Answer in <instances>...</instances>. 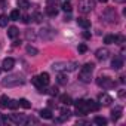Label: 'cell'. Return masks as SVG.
Listing matches in <instances>:
<instances>
[{"mask_svg":"<svg viewBox=\"0 0 126 126\" xmlns=\"http://www.w3.org/2000/svg\"><path fill=\"white\" fill-rule=\"evenodd\" d=\"M25 83V77L19 73L16 74H11L8 77H5L2 80V85L3 86H8V88H15V86H19V85H24Z\"/></svg>","mask_w":126,"mask_h":126,"instance_id":"obj_1","label":"cell"},{"mask_svg":"<svg viewBox=\"0 0 126 126\" xmlns=\"http://www.w3.org/2000/svg\"><path fill=\"white\" fill-rule=\"evenodd\" d=\"M95 8L94 0H79V12L82 14H89Z\"/></svg>","mask_w":126,"mask_h":126,"instance_id":"obj_2","label":"cell"},{"mask_svg":"<svg viewBox=\"0 0 126 126\" xmlns=\"http://www.w3.org/2000/svg\"><path fill=\"white\" fill-rule=\"evenodd\" d=\"M96 83H98V86H101V88H104V89H111V88H114L113 79L105 77V76H99V77L96 79Z\"/></svg>","mask_w":126,"mask_h":126,"instance_id":"obj_3","label":"cell"},{"mask_svg":"<svg viewBox=\"0 0 126 126\" xmlns=\"http://www.w3.org/2000/svg\"><path fill=\"white\" fill-rule=\"evenodd\" d=\"M74 104H76V110H77V114L79 116H86L89 113V108H88L85 99H77Z\"/></svg>","mask_w":126,"mask_h":126,"instance_id":"obj_4","label":"cell"},{"mask_svg":"<svg viewBox=\"0 0 126 126\" xmlns=\"http://www.w3.org/2000/svg\"><path fill=\"white\" fill-rule=\"evenodd\" d=\"M102 16H104V19H107L108 22H116V21H117V14H116V11H114L113 8L105 9V11L102 12Z\"/></svg>","mask_w":126,"mask_h":126,"instance_id":"obj_5","label":"cell"},{"mask_svg":"<svg viewBox=\"0 0 126 126\" xmlns=\"http://www.w3.org/2000/svg\"><path fill=\"white\" fill-rule=\"evenodd\" d=\"M108 55H110V52H108L107 47H99V49L95 52V56H96V59H99V61H105V59L108 58Z\"/></svg>","mask_w":126,"mask_h":126,"instance_id":"obj_6","label":"cell"},{"mask_svg":"<svg viewBox=\"0 0 126 126\" xmlns=\"http://www.w3.org/2000/svg\"><path fill=\"white\" fill-rule=\"evenodd\" d=\"M98 102H99V105H110L113 102V98L108 94H99L98 95Z\"/></svg>","mask_w":126,"mask_h":126,"instance_id":"obj_7","label":"cell"},{"mask_svg":"<svg viewBox=\"0 0 126 126\" xmlns=\"http://www.w3.org/2000/svg\"><path fill=\"white\" fill-rule=\"evenodd\" d=\"M14 67H15V59H14V58H5V59H3V62H2V68H3V70L11 71Z\"/></svg>","mask_w":126,"mask_h":126,"instance_id":"obj_8","label":"cell"},{"mask_svg":"<svg viewBox=\"0 0 126 126\" xmlns=\"http://www.w3.org/2000/svg\"><path fill=\"white\" fill-rule=\"evenodd\" d=\"M79 80L83 82V83H91V80H92V73H91V71L80 70V73H79Z\"/></svg>","mask_w":126,"mask_h":126,"instance_id":"obj_9","label":"cell"},{"mask_svg":"<svg viewBox=\"0 0 126 126\" xmlns=\"http://www.w3.org/2000/svg\"><path fill=\"white\" fill-rule=\"evenodd\" d=\"M11 120H12L15 125H25V123H27V117L22 116V114H12V116H11Z\"/></svg>","mask_w":126,"mask_h":126,"instance_id":"obj_10","label":"cell"},{"mask_svg":"<svg viewBox=\"0 0 126 126\" xmlns=\"http://www.w3.org/2000/svg\"><path fill=\"white\" fill-rule=\"evenodd\" d=\"M111 67L113 70H120L123 67V56H114L111 61Z\"/></svg>","mask_w":126,"mask_h":126,"instance_id":"obj_11","label":"cell"},{"mask_svg":"<svg viewBox=\"0 0 126 126\" xmlns=\"http://www.w3.org/2000/svg\"><path fill=\"white\" fill-rule=\"evenodd\" d=\"M37 77H39V82H40V86H42V88H45V86L49 85V74H47V73H42V74H39Z\"/></svg>","mask_w":126,"mask_h":126,"instance_id":"obj_12","label":"cell"},{"mask_svg":"<svg viewBox=\"0 0 126 126\" xmlns=\"http://www.w3.org/2000/svg\"><path fill=\"white\" fill-rule=\"evenodd\" d=\"M122 113H123V108H122L120 105L114 107V108L111 110V117H113V120H117V119H120V117H122Z\"/></svg>","mask_w":126,"mask_h":126,"instance_id":"obj_13","label":"cell"},{"mask_svg":"<svg viewBox=\"0 0 126 126\" xmlns=\"http://www.w3.org/2000/svg\"><path fill=\"white\" fill-rule=\"evenodd\" d=\"M86 105L89 108V111H98L99 110V102L94 101V99H88L86 101Z\"/></svg>","mask_w":126,"mask_h":126,"instance_id":"obj_14","label":"cell"},{"mask_svg":"<svg viewBox=\"0 0 126 126\" xmlns=\"http://www.w3.org/2000/svg\"><path fill=\"white\" fill-rule=\"evenodd\" d=\"M19 36V30L16 27H9L8 28V37L9 39H16Z\"/></svg>","mask_w":126,"mask_h":126,"instance_id":"obj_15","label":"cell"},{"mask_svg":"<svg viewBox=\"0 0 126 126\" xmlns=\"http://www.w3.org/2000/svg\"><path fill=\"white\" fill-rule=\"evenodd\" d=\"M52 36H53V31H50L49 28H43V30H40V37H42V39L49 40V39H52Z\"/></svg>","mask_w":126,"mask_h":126,"instance_id":"obj_16","label":"cell"},{"mask_svg":"<svg viewBox=\"0 0 126 126\" xmlns=\"http://www.w3.org/2000/svg\"><path fill=\"white\" fill-rule=\"evenodd\" d=\"M77 24H79V27H82V28H85V30H88V28L91 27V21L86 19V18H79V19H77Z\"/></svg>","mask_w":126,"mask_h":126,"instance_id":"obj_17","label":"cell"},{"mask_svg":"<svg viewBox=\"0 0 126 126\" xmlns=\"http://www.w3.org/2000/svg\"><path fill=\"white\" fill-rule=\"evenodd\" d=\"M46 14H47L49 16H56V15H58V9H56V6L47 5V6H46Z\"/></svg>","mask_w":126,"mask_h":126,"instance_id":"obj_18","label":"cell"},{"mask_svg":"<svg viewBox=\"0 0 126 126\" xmlns=\"http://www.w3.org/2000/svg\"><path fill=\"white\" fill-rule=\"evenodd\" d=\"M56 82H58L59 85H67V83H68V77H67V74L59 73V74L56 76Z\"/></svg>","mask_w":126,"mask_h":126,"instance_id":"obj_19","label":"cell"},{"mask_svg":"<svg viewBox=\"0 0 126 126\" xmlns=\"http://www.w3.org/2000/svg\"><path fill=\"white\" fill-rule=\"evenodd\" d=\"M104 43L107 45H113V43H117V36H113V34H108L104 37Z\"/></svg>","mask_w":126,"mask_h":126,"instance_id":"obj_20","label":"cell"},{"mask_svg":"<svg viewBox=\"0 0 126 126\" xmlns=\"http://www.w3.org/2000/svg\"><path fill=\"white\" fill-rule=\"evenodd\" d=\"M16 5L19 9H28L30 8V2L28 0H16Z\"/></svg>","mask_w":126,"mask_h":126,"instance_id":"obj_21","label":"cell"},{"mask_svg":"<svg viewBox=\"0 0 126 126\" xmlns=\"http://www.w3.org/2000/svg\"><path fill=\"white\" fill-rule=\"evenodd\" d=\"M36 37H37V34H36L34 30H27L25 31V39L27 40H31L33 42V40H36Z\"/></svg>","mask_w":126,"mask_h":126,"instance_id":"obj_22","label":"cell"},{"mask_svg":"<svg viewBox=\"0 0 126 126\" xmlns=\"http://www.w3.org/2000/svg\"><path fill=\"white\" fill-rule=\"evenodd\" d=\"M40 117H43V119H52V111L49 110V108H45V110H42L40 111Z\"/></svg>","mask_w":126,"mask_h":126,"instance_id":"obj_23","label":"cell"},{"mask_svg":"<svg viewBox=\"0 0 126 126\" xmlns=\"http://www.w3.org/2000/svg\"><path fill=\"white\" fill-rule=\"evenodd\" d=\"M59 99H61V102L64 104V105H70V104H73V99H71L68 95H61Z\"/></svg>","mask_w":126,"mask_h":126,"instance_id":"obj_24","label":"cell"},{"mask_svg":"<svg viewBox=\"0 0 126 126\" xmlns=\"http://www.w3.org/2000/svg\"><path fill=\"white\" fill-rule=\"evenodd\" d=\"M18 102H19V105H21L22 108H27V110H28V108H31V102H30L28 99H25V98H21Z\"/></svg>","mask_w":126,"mask_h":126,"instance_id":"obj_25","label":"cell"},{"mask_svg":"<svg viewBox=\"0 0 126 126\" xmlns=\"http://www.w3.org/2000/svg\"><path fill=\"white\" fill-rule=\"evenodd\" d=\"M94 123H96V125H99V126H104V125H107V119H105V117H101V116H96V117L94 119Z\"/></svg>","mask_w":126,"mask_h":126,"instance_id":"obj_26","label":"cell"},{"mask_svg":"<svg viewBox=\"0 0 126 126\" xmlns=\"http://www.w3.org/2000/svg\"><path fill=\"white\" fill-rule=\"evenodd\" d=\"M8 104H9V98L6 95L0 96V107H2V108H8Z\"/></svg>","mask_w":126,"mask_h":126,"instance_id":"obj_27","label":"cell"},{"mask_svg":"<svg viewBox=\"0 0 126 126\" xmlns=\"http://www.w3.org/2000/svg\"><path fill=\"white\" fill-rule=\"evenodd\" d=\"M19 18H21L19 11H18V9H14V11L11 12V19H12V21H19Z\"/></svg>","mask_w":126,"mask_h":126,"instance_id":"obj_28","label":"cell"},{"mask_svg":"<svg viewBox=\"0 0 126 126\" xmlns=\"http://www.w3.org/2000/svg\"><path fill=\"white\" fill-rule=\"evenodd\" d=\"M25 50H27V53H30L31 56H36V55L39 53V50H37L34 46H31V45H28V46L25 47Z\"/></svg>","mask_w":126,"mask_h":126,"instance_id":"obj_29","label":"cell"},{"mask_svg":"<svg viewBox=\"0 0 126 126\" xmlns=\"http://www.w3.org/2000/svg\"><path fill=\"white\" fill-rule=\"evenodd\" d=\"M18 107H19V102H18V101H15V99H9L8 108H11V110H16Z\"/></svg>","mask_w":126,"mask_h":126,"instance_id":"obj_30","label":"cell"},{"mask_svg":"<svg viewBox=\"0 0 126 126\" xmlns=\"http://www.w3.org/2000/svg\"><path fill=\"white\" fill-rule=\"evenodd\" d=\"M61 116H62V119H68L71 116V111L68 108H61Z\"/></svg>","mask_w":126,"mask_h":126,"instance_id":"obj_31","label":"cell"},{"mask_svg":"<svg viewBox=\"0 0 126 126\" xmlns=\"http://www.w3.org/2000/svg\"><path fill=\"white\" fill-rule=\"evenodd\" d=\"M61 8H62V11H64V12H71V9H73L68 2H64V3L61 5Z\"/></svg>","mask_w":126,"mask_h":126,"instance_id":"obj_32","label":"cell"},{"mask_svg":"<svg viewBox=\"0 0 126 126\" xmlns=\"http://www.w3.org/2000/svg\"><path fill=\"white\" fill-rule=\"evenodd\" d=\"M94 67H95V65L92 64V62H88V64H85V65L82 67V70H85V71H91V73H92V71H94Z\"/></svg>","mask_w":126,"mask_h":126,"instance_id":"obj_33","label":"cell"},{"mask_svg":"<svg viewBox=\"0 0 126 126\" xmlns=\"http://www.w3.org/2000/svg\"><path fill=\"white\" fill-rule=\"evenodd\" d=\"M8 16L6 15H0V27H6L8 25Z\"/></svg>","mask_w":126,"mask_h":126,"instance_id":"obj_34","label":"cell"},{"mask_svg":"<svg viewBox=\"0 0 126 126\" xmlns=\"http://www.w3.org/2000/svg\"><path fill=\"white\" fill-rule=\"evenodd\" d=\"M33 18H34V21H36V22H42V19H43V15H42L40 12H36Z\"/></svg>","mask_w":126,"mask_h":126,"instance_id":"obj_35","label":"cell"},{"mask_svg":"<svg viewBox=\"0 0 126 126\" xmlns=\"http://www.w3.org/2000/svg\"><path fill=\"white\" fill-rule=\"evenodd\" d=\"M86 50H88V46H86L85 43H82V45H79V52H80V53H85Z\"/></svg>","mask_w":126,"mask_h":126,"instance_id":"obj_36","label":"cell"},{"mask_svg":"<svg viewBox=\"0 0 126 126\" xmlns=\"http://www.w3.org/2000/svg\"><path fill=\"white\" fill-rule=\"evenodd\" d=\"M47 92H49V94H50V95H56V94H58V89H56V88H55V86H53V88H50V89H49V91H47Z\"/></svg>","mask_w":126,"mask_h":126,"instance_id":"obj_37","label":"cell"},{"mask_svg":"<svg viewBox=\"0 0 126 126\" xmlns=\"http://www.w3.org/2000/svg\"><path fill=\"white\" fill-rule=\"evenodd\" d=\"M21 18H22V22H25V24L30 22V16H28V15H24V16H21Z\"/></svg>","mask_w":126,"mask_h":126,"instance_id":"obj_38","label":"cell"},{"mask_svg":"<svg viewBox=\"0 0 126 126\" xmlns=\"http://www.w3.org/2000/svg\"><path fill=\"white\" fill-rule=\"evenodd\" d=\"M56 2H58V0H46V3L52 5V6H56Z\"/></svg>","mask_w":126,"mask_h":126,"instance_id":"obj_39","label":"cell"},{"mask_svg":"<svg viewBox=\"0 0 126 126\" xmlns=\"http://www.w3.org/2000/svg\"><path fill=\"white\" fill-rule=\"evenodd\" d=\"M83 37H85V39H91V33L85 31V33H83Z\"/></svg>","mask_w":126,"mask_h":126,"instance_id":"obj_40","label":"cell"},{"mask_svg":"<svg viewBox=\"0 0 126 126\" xmlns=\"http://www.w3.org/2000/svg\"><path fill=\"white\" fill-rule=\"evenodd\" d=\"M119 96H120V98H125V91H120V92H119Z\"/></svg>","mask_w":126,"mask_h":126,"instance_id":"obj_41","label":"cell"},{"mask_svg":"<svg viewBox=\"0 0 126 126\" xmlns=\"http://www.w3.org/2000/svg\"><path fill=\"white\" fill-rule=\"evenodd\" d=\"M70 19H71V16H70V15H65V18H64V21L67 22V21H70Z\"/></svg>","mask_w":126,"mask_h":126,"instance_id":"obj_42","label":"cell"},{"mask_svg":"<svg viewBox=\"0 0 126 126\" xmlns=\"http://www.w3.org/2000/svg\"><path fill=\"white\" fill-rule=\"evenodd\" d=\"M114 2H116V3H125L126 0H114Z\"/></svg>","mask_w":126,"mask_h":126,"instance_id":"obj_43","label":"cell"},{"mask_svg":"<svg viewBox=\"0 0 126 126\" xmlns=\"http://www.w3.org/2000/svg\"><path fill=\"white\" fill-rule=\"evenodd\" d=\"M99 2H101V3H107V0H99Z\"/></svg>","mask_w":126,"mask_h":126,"instance_id":"obj_44","label":"cell"},{"mask_svg":"<svg viewBox=\"0 0 126 126\" xmlns=\"http://www.w3.org/2000/svg\"><path fill=\"white\" fill-rule=\"evenodd\" d=\"M0 70H2V68H0Z\"/></svg>","mask_w":126,"mask_h":126,"instance_id":"obj_45","label":"cell"}]
</instances>
